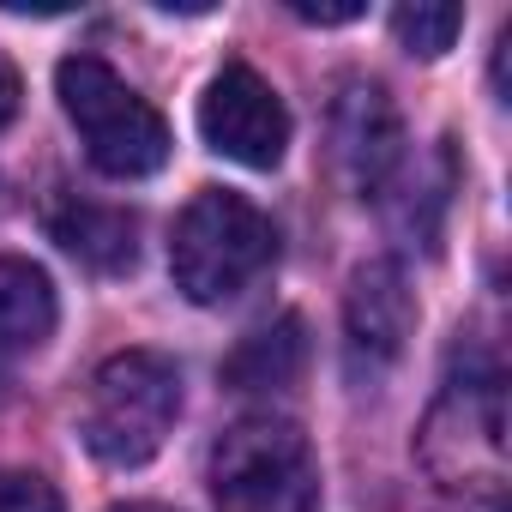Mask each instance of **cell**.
<instances>
[{"label":"cell","mask_w":512,"mask_h":512,"mask_svg":"<svg viewBox=\"0 0 512 512\" xmlns=\"http://www.w3.org/2000/svg\"><path fill=\"white\" fill-rule=\"evenodd\" d=\"M278 260V229L272 217L229 193V187H205L187 199V211L175 217V235H169V272H175V290L199 308H223L235 302L241 290H253Z\"/></svg>","instance_id":"6da1fadb"},{"label":"cell","mask_w":512,"mask_h":512,"mask_svg":"<svg viewBox=\"0 0 512 512\" xmlns=\"http://www.w3.org/2000/svg\"><path fill=\"white\" fill-rule=\"evenodd\" d=\"M55 91H61V109L67 121L79 127L91 163L115 181H139V175H157L169 163V121L97 55H67L55 67Z\"/></svg>","instance_id":"7a4b0ae2"},{"label":"cell","mask_w":512,"mask_h":512,"mask_svg":"<svg viewBox=\"0 0 512 512\" xmlns=\"http://www.w3.org/2000/svg\"><path fill=\"white\" fill-rule=\"evenodd\" d=\"M217 512H320V464L296 422L241 416L211 446Z\"/></svg>","instance_id":"3957f363"},{"label":"cell","mask_w":512,"mask_h":512,"mask_svg":"<svg viewBox=\"0 0 512 512\" xmlns=\"http://www.w3.org/2000/svg\"><path fill=\"white\" fill-rule=\"evenodd\" d=\"M175 416H181V374H175V362L157 356V350H121V356H109L97 368L85 416H79V434H85V446L103 464L133 470V464L163 452Z\"/></svg>","instance_id":"277c9868"},{"label":"cell","mask_w":512,"mask_h":512,"mask_svg":"<svg viewBox=\"0 0 512 512\" xmlns=\"http://www.w3.org/2000/svg\"><path fill=\"white\" fill-rule=\"evenodd\" d=\"M422 464L440 488H500L506 476V398L494 368H464L446 380L422 428Z\"/></svg>","instance_id":"5b68a950"},{"label":"cell","mask_w":512,"mask_h":512,"mask_svg":"<svg viewBox=\"0 0 512 512\" xmlns=\"http://www.w3.org/2000/svg\"><path fill=\"white\" fill-rule=\"evenodd\" d=\"M199 133L217 157H229L241 169H272L290 145V109L247 61H229L211 73V85L199 97Z\"/></svg>","instance_id":"8992f818"},{"label":"cell","mask_w":512,"mask_h":512,"mask_svg":"<svg viewBox=\"0 0 512 512\" xmlns=\"http://www.w3.org/2000/svg\"><path fill=\"white\" fill-rule=\"evenodd\" d=\"M332 163L362 199H374L392 181V169L404 163V121H398L392 97L374 79H350L338 91V103H332Z\"/></svg>","instance_id":"52a82bcc"},{"label":"cell","mask_w":512,"mask_h":512,"mask_svg":"<svg viewBox=\"0 0 512 512\" xmlns=\"http://www.w3.org/2000/svg\"><path fill=\"white\" fill-rule=\"evenodd\" d=\"M416 326V296L392 260H374L350 278L344 296V332H350V362L356 374H380L404 356V338Z\"/></svg>","instance_id":"ba28073f"},{"label":"cell","mask_w":512,"mask_h":512,"mask_svg":"<svg viewBox=\"0 0 512 512\" xmlns=\"http://www.w3.org/2000/svg\"><path fill=\"white\" fill-rule=\"evenodd\" d=\"M55 241L91 272H127L139 260V217L121 205H97V199H61L49 211Z\"/></svg>","instance_id":"9c48e42d"},{"label":"cell","mask_w":512,"mask_h":512,"mask_svg":"<svg viewBox=\"0 0 512 512\" xmlns=\"http://www.w3.org/2000/svg\"><path fill=\"white\" fill-rule=\"evenodd\" d=\"M302 368H308V326H302V314H278L272 326L247 332L235 344V356L223 362V380L235 392H284V386H296Z\"/></svg>","instance_id":"30bf717a"},{"label":"cell","mask_w":512,"mask_h":512,"mask_svg":"<svg viewBox=\"0 0 512 512\" xmlns=\"http://www.w3.org/2000/svg\"><path fill=\"white\" fill-rule=\"evenodd\" d=\"M55 284L31 260H0V356H31L55 332Z\"/></svg>","instance_id":"8fae6325"},{"label":"cell","mask_w":512,"mask_h":512,"mask_svg":"<svg viewBox=\"0 0 512 512\" xmlns=\"http://www.w3.org/2000/svg\"><path fill=\"white\" fill-rule=\"evenodd\" d=\"M392 31H398V43H404L410 55L434 61V55H446V49L458 43L464 7H398V13H392Z\"/></svg>","instance_id":"7c38bea8"},{"label":"cell","mask_w":512,"mask_h":512,"mask_svg":"<svg viewBox=\"0 0 512 512\" xmlns=\"http://www.w3.org/2000/svg\"><path fill=\"white\" fill-rule=\"evenodd\" d=\"M0 512H61V494L31 470H0Z\"/></svg>","instance_id":"4fadbf2b"},{"label":"cell","mask_w":512,"mask_h":512,"mask_svg":"<svg viewBox=\"0 0 512 512\" xmlns=\"http://www.w3.org/2000/svg\"><path fill=\"white\" fill-rule=\"evenodd\" d=\"M290 13H296V19H308V25H356V19H362V7H356V0H344V7H320V0H296Z\"/></svg>","instance_id":"5bb4252c"},{"label":"cell","mask_w":512,"mask_h":512,"mask_svg":"<svg viewBox=\"0 0 512 512\" xmlns=\"http://www.w3.org/2000/svg\"><path fill=\"white\" fill-rule=\"evenodd\" d=\"M19 97H25V85H19V67L0 55V127H7L13 115H19Z\"/></svg>","instance_id":"9a60e30c"},{"label":"cell","mask_w":512,"mask_h":512,"mask_svg":"<svg viewBox=\"0 0 512 512\" xmlns=\"http://www.w3.org/2000/svg\"><path fill=\"white\" fill-rule=\"evenodd\" d=\"M115 512H169V506H145V500H139V506H115Z\"/></svg>","instance_id":"2e32d148"}]
</instances>
